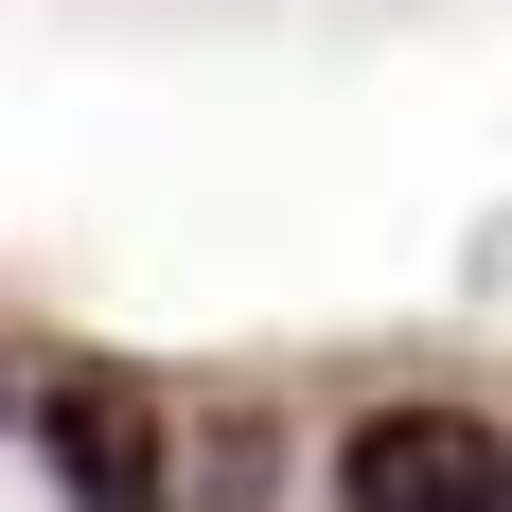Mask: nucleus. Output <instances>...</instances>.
Returning a JSON list of instances; mask_svg holds the SVG:
<instances>
[{
	"mask_svg": "<svg viewBox=\"0 0 512 512\" xmlns=\"http://www.w3.org/2000/svg\"><path fill=\"white\" fill-rule=\"evenodd\" d=\"M336 512H512V442L460 407H371L336 442Z\"/></svg>",
	"mask_w": 512,
	"mask_h": 512,
	"instance_id": "1",
	"label": "nucleus"
},
{
	"mask_svg": "<svg viewBox=\"0 0 512 512\" xmlns=\"http://www.w3.org/2000/svg\"><path fill=\"white\" fill-rule=\"evenodd\" d=\"M0 407H18V389H0Z\"/></svg>",
	"mask_w": 512,
	"mask_h": 512,
	"instance_id": "3",
	"label": "nucleus"
},
{
	"mask_svg": "<svg viewBox=\"0 0 512 512\" xmlns=\"http://www.w3.org/2000/svg\"><path fill=\"white\" fill-rule=\"evenodd\" d=\"M36 442H53V477H71L89 512H159V424L124 407L106 371H71V389H53V407H36Z\"/></svg>",
	"mask_w": 512,
	"mask_h": 512,
	"instance_id": "2",
	"label": "nucleus"
}]
</instances>
